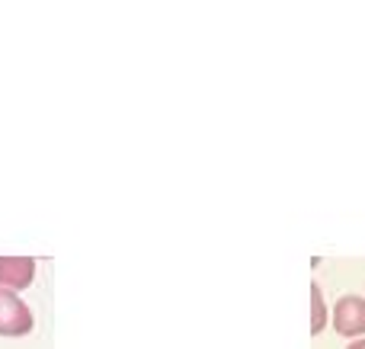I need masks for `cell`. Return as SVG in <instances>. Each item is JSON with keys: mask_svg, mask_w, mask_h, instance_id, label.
Wrapping results in <instances>:
<instances>
[{"mask_svg": "<svg viewBox=\"0 0 365 349\" xmlns=\"http://www.w3.org/2000/svg\"><path fill=\"white\" fill-rule=\"evenodd\" d=\"M32 311L16 292L0 288V333L4 337H26L32 330Z\"/></svg>", "mask_w": 365, "mask_h": 349, "instance_id": "6da1fadb", "label": "cell"}, {"mask_svg": "<svg viewBox=\"0 0 365 349\" xmlns=\"http://www.w3.org/2000/svg\"><path fill=\"white\" fill-rule=\"evenodd\" d=\"M349 349H365V340H353V343H349Z\"/></svg>", "mask_w": 365, "mask_h": 349, "instance_id": "5b68a950", "label": "cell"}, {"mask_svg": "<svg viewBox=\"0 0 365 349\" xmlns=\"http://www.w3.org/2000/svg\"><path fill=\"white\" fill-rule=\"evenodd\" d=\"M327 324V308H324L321 286H311V333H321Z\"/></svg>", "mask_w": 365, "mask_h": 349, "instance_id": "277c9868", "label": "cell"}, {"mask_svg": "<svg viewBox=\"0 0 365 349\" xmlns=\"http://www.w3.org/2000/svg\"><path fill=\"white\" fill-rule=\"evenodd\" d=\"M36 279V260L29 256H0V288L19 292Z\"/></svg>", "mask_w": 365, "mask_h": 349, "instance_id": "3957f363", "label": "cell"}, {"mask_svg": "<svg viewBox=\"0 0 365 349\" xmlns=\"http://www.w3.org/2000/svg\"><path fill=\"white\" fill-rule=\"evenodd\" d=\"M334 327L343 337H362L365 333V301L359 295H343L334 308Z\"/></svg>", "mask_w": 365, "mask_h": 349, "instance_id": "7a4b0ae2", "label": "cell"}]
</instances>
